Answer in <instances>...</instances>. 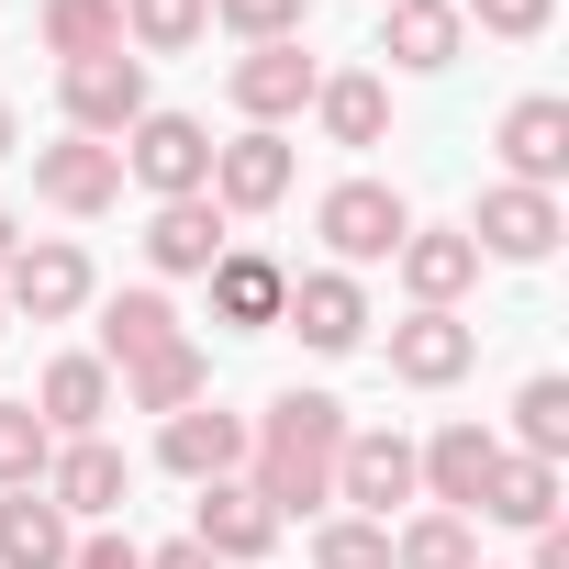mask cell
Returning a JSON list of instances; mask_svg holds the SVG:
<instances>
[{"label": "cell", "instance_id": "obj_1", "mask_svg": "<svg viewBox=\"0 0 569 569\" xmlns=\"http://www.w3.org/2000/svg\"><path fill=\"white\" fill-rule=\"evenodd\" d=\"M347 402L336 391H279L268 413H246V480H257V502L291 525V513H336V447H347Z\"/></svg>", "mask_w": 569, "mask_h": 569}, {"label": "cell", "instance_id": "obj_2", "mask_svg": "<svg viewBox=\"0 0 569 569\" xmlns=\"http://www.w3.org/2000/svg\"><path fill=\"white\" fill-rule=\"evenodd\" d=\"M458 234L480 246V268H547V257H558V234H569V212H558V190L491 179V190L469 201V223H458Z\"/></svg>", "mask_w": 569, "mask_h": 569}, {"label": "cell", "instance_id": "obj_3", "mask_svg": "<svg viewBox=\"0 0 569 569\" xmlns=\"http://www.w3.org/2000/svg\"><path fill=\"white\" fill-rule=\"evenodd\" d=\"M313 234H325L336 268H391V246L413 234V201H402L391 179H336V190L313 201Z\"/></svg>", "mask_w": 569, "mask_h": 569}, {"label": "cell", "instance_id": "obj_4", "mask_svg": "<svg viewBox=\"0 0 569 569\" xmlns=\"http://www.w3.org/2000/svg\"><path fill=\"white\" fill-rule=\"evenodd\" d=\"M90 257L68 246V234H23L12 257H0V313H23V325H68V313H90Z\"/></svg>", "mask_w": 569, "mask_h": 569}, {"label": "cell", "instance_id": "obj_5", "mask_svg": "<svg viewBox=\"0 0 569 569\" xmlns=\"http://www.w3.org/2000/svg\"><path fill=\"white\" fill-rule=\"evenodd\" d=\"M57 112H68V134H90V146H123L157 101H146V57H79V68H57Z\"/></svg>", "mask_w": 569, "mask_h": 569}, {"label": "cell", "instance_id": "obj_6", "mask_svg": "<svg viewBox=\"0 0 569 569\" xmlns=\"http://www.w3.org/2000/svg\"><path fill=\"white\" fill-rule=\"evenodd\" d=\"M123 179H134L146 201H201V190H212V123L146 112V123L123 134Z\"/></svg>", "mask_w": 569, "mask_h": 569}, {"label": "cell", "instance_id": "obj_7", "mask_svg": "<svg viewBox=\"0 0 569 569\" xmlns=\"http://www.w3.org/2000/svg\"><path fill=\"white\" fill-rule=\"evenodd\" d=\"M402 502H425L413 491V436L402 425H347V447H336V513L391 525Z\"/></svg>", "mask_w": 569, "mask_h": 569}, {"label": "cell", "instance_id": "obj_8", "mask_svg": "<svg viewBox=\"0 0 569 569\" xmlns=\"http://www.w3.org/2000/svg\"><path fill=\"white\" fill-rule=\"evenodd\" d=\"M291 190H302V146H291V134L246 123V134L212 146V212H223V223H234V212H279Z\"/></svg>", "mask_w": 569, "mask_h": 569}, {"label": "cell", "instance_id": "obj_9", "mask_svg": "<svg viewBox=\"0 0 569 569\" xmlns=\"http://www.w3.org/2000/svg\"><path fill=\"white\" fill-rule=\"evenodd\" d=\"M279 336H302L313 358H358V347H369V291H358V268H291Z\"/></svg>", "mask_w": 569, "mask_h": 569}, {"label": "cell", "instance_id": "obj_10", "mask_svg": "<svg viewBox=\"0 0 569 569\" xmlns=\"http://www.w3.org/2000/svg\"><path fill=\"white\" fill-rule=\"evenodd\" d=\"M68 525H112L123 513V491H134V458L112 447V436H57V458H46V480H34Z\"/></svg>", "mask_w": 569, "mask_h": 569}, {"label": "cell", "instance_id": "obj_11", "mask_svg": "<svg viewBox=\"0 0 569 569\" xmlns=\"http://www.w3.org/2000/svg\"><path fill=\"white\" fill-rule=\"evenodd\" d=\"M313 90H325V68L302 57V34H291V46H246V57L223 68V101H234L246 123H268V134H279V123H302Z\"/></svg>", "mask_w": 569, "mask_h": 569}, {"label": "cell", "instance_id": "obj_12", "mask_svg": "<svg viewBox=\"0 0 569 569\" xmlns=\"http://www.w3.org/2000/svg\"><path fill=\"white\" fill-rule=\"evenodd\" d=\"M34 201L68 212V223H101V212L123 201V146H90V134L34 146Z\"/></svg>", "mask_w": 569, "mask_h": 569}, {"label": "cell", "instance_id": "obj_13", "mask_svg": "<svg viewBox=\"0 0 569 569\" xmlns=\"http://www.w3.org/2000/svg\"><path fill=\"white\" fill-rule=\"evenodd\" d=\"M491 469H502V436L491 425H436L425 447H413V491L436 502V513H480V491H491Z\"/></svg>", "mask_w": 569, "mask_h": 569}, {"label": "cell", "instance_id": "obj_14", "mask_svg": "<svg viewBox=\"0 0 569 569\" xmlns=\"http://www.w3.org/2000/svg\"><path fill=\"white\" fill-rule=\"evenodd\" d=\"M380 358H391L402 391H458V380L480 369V325H469V313H402Z\"/></svg>", "mask_w": 569, "mask_h": 569}, {"label": "cell", "instance_id": "obj_15", "mask_svg": "<svg viewBox=\"0 0 569 569\" xmlns=\"http://www.w3.org/2000/svg\"><path fill=\"white\" fill-rule=\"evenodd\" d=\"M391 268H402V291H413V313H458V302L480 291V246H469L458 223H413V234L391 246Z\"/></svg>", "mask_w": 569, "mask_h": 569}, {"label": "cell", "instance_id": "obj_16", "mask_svg": "<svg viewBox=\"0 0 569 569\" xmlns=\"http://www.w3.org/2000/svg\"><path fill=\"white\" fill-rule=\"evenodd\" d=\"M157 469L190 480V491H201V480H234V469H246V413H223V402L168 413V425H157Z\"/></svg>", "mask_w": 569, "mask_h": 569}, {"label": "cell", "instance_id": "obj_17", "mask_svg": "<svg viewBox=\"0 0 569 569\" xmlns=\"http://www.w3.org/2000/svg\"><path fill=\"white\" fill-rule=\"evenodd\" d=\"M190 547H212L223 569H246V558H268L279 547V513L257 502V480L234 469V480H201V502H190Z\"/></svg>", "mask_w": 569, "mask_h": 569}, {"label": "cell", "instance_id": "obj_18", "mask_svg": "<svg viewBox=\"0 0 569 569\" xmlns=\"http://www.w3.org/2000/svg\"><path fill=\"white\" fill-rule=\"evenodd\" d=\"M201 279H212V325H223V336H268V325H279V302H291V268L257 257V246H223Z\"/></svg>", "mask_w": 569, "mask_h": 569}, {"label": "cell", "instance_id": "obj_19", "mask_svg": "<svg viewBox=\"0 0 569 569\" xmlns=\"http://www.w3.org/2000/svg\"><path fill=\"white\" fill-rule=\"evenodd\" d=\"M502 179H525V190H558L569 179V101L558 90H525L513 112H502Z\"/></svg>", "mask_w": 569, "mask_h": 569}, {"label": "cell", "instance_id": "obj_20", "mask_svg": "<svg viewBox=\"0 0 569 569\" xmlns=\"http://www.w3.org/2000/svg\"><path fill=\"white\" fill-rule=\"evenodd\" d=\"M458 46H469L458 0H380V57H391L402 79H447Z\"/></svg>", "mask_w": 569, "mask_h": 569}, {"label": "cell", "instance_id": "obj_21", "mask_svg": "<svg viewBox=\"0 0 569 569\" xmlns=\"http://www.w3.org/2000/svg\"><path fill=\"white\" fill-rule=\"evenodd\" d=\"M223 246H234V223L212 212V190H201V201H157V212H146V268H157V279H201Z\"/></svg>", "mask_w": 569, "mask_h": 569}, {"label": "cell", "instance_id": "obj_22", "mask_svg": "<svg viewBox=\"0 0 569 569\" xmlns=\"http://www.w3.org/2000/svg\"><path fill=\"white\" fill-rule=\"evenodd\" d=\"M313 123H325V146H347V157L391 146V79H380V68H336V79L313 90Z\"/></svg>", "mask_w": 569, "mask_h": 569}, {"label": "cell", "instance_id": "obj_23", "mask_svg": "<svg viewBox=\"0 0 569 569\" xmlns=\"http://www.w3.org/2000/svg\"><path fill=\"white\" fill-rule=\"evenodd\" d=\"M112 402H123V413H157V425H168V413H190V402H212V358H201V347L179 336V347H157V358H134Z\"/></svg>", "mask_w": 569, "mask_h": 569}, {"label": "cell", "instance_id": "obj_24", "mask_svg": "<svg viewBox=\"0 0 569 569\" xmlns=\"http://www.w3.org/2000/svg\"><path fill=\"white\" fill-rule=\"evenodd\" d=\"M190 325H179V302L157 291V279H146V291H112L101 302V369H134V358H157V347H179Z\"/></svg>", "mask_w": 569, "mask_h": 569}, {"label": "cell", "instance_id": "obj_25", "mask_svg": "<svg viewBox=\"0 0 569 569\" xmlns=\"http://www.w3.org/2000/svg\"><path fill=\"white\" fill-rule=\"evenodd\" d=\"M34 413H46V436H101V413H112V369H101V358H46Z\"/></svg>", "mask_w": 569, "mask_h": 569}, {"label": "cell", "instance_id": "obj_26", "mask_svg": "<svg viewBox=\"0 0 569 569\" xmlns=\"http://www.w3.org/2000/svg\"><path fill=\"white\" fill-rule=\"evenodd\" d=\"M79 525L46 502V491H0V569H68Z\"/></svg>", "mask_w": 569, "mask_h": 569}, {"label": "cell", "instance_id": "obj_27", "mask_svg": "<svg viewBox=\"0 0 569 569\" xmlns=\"http://www.w3.org/2000/svg\"><path fill=\"white\" fill-rule=\"evenodd\" d=\"M469 525H513V536L558 525V469H547V458H513V447H502V469H491V491H480V513H469Z\"/></svg>", "mask_w": 569, "mask_h": 569}, {"label": "cell", "instance_id": "obj_28", "mask_svg": "<svg viewBox=\"0 0 569 569\" xmlns=\"http://www.w3.org/2000/svg\"><path fill=\"white\" fill-rule=\"evenodd\" d=\"M391 569H480V525L469 513H402L391 525Z\"/></svg>", "mask_w": 569, "mask_h": 569}, {"label": "cell", "instance_id": "obj_29", "mask_svg": "<svg viewBox=\"0 0 569 569\" xmlns=\"http://www.w3.org/2000/svg\"><path fill=\"white\" fill-rule=\"evenodd\" d=\"M46 57L79 68V57H123V0H46Z\"/></svg>", "mask_w": 569, "mask_h": 569}, {"label": "cell", "instance_id": "obj_30", "mask_svg": "<svg viewBox=\"0 0 569 569\" xmlns=\"http://www.w3.org/2000/svg\"><path fill=\"white\" fill-rule=\"evenodd\" d=\"M502 447H513V458H547V469L569 458V380H558V369H536V380L513 391V436H502Z\"/></svg>", "mask_w": 569, "mask_h": 569}, {"label": "cell", "instance_id": "obj_31", "mask_svg": "<svg viewBox=\"0 0 569 569\" xmlns=\"http://www.w3.org/2000/svg\"><path fill=\"white\" fill-rule=\"evenodd\" d=\"M212 34V0H123V46L134 57H190Z\"/></svg>", "mask_w": 569, "mask_h": 569}, {"label": "cell", "instance_id": "obj_32", "mask_svg": "<svg viewBox=\"0 0 569 569\" xmlns=\"http://www.w3.org/2000/svg\"><path fill=\"white\" fill-rule=\"evenodd\" d=\"M313 569H391V525H369V513H313Z\"/></svg>", "mask_w": 569, "mask_h": 569}, {"label": "cell", "instance_id": "obj_33", "mask_svg": "<svg viewBox=\"0 0 569 569\" xmlns=\"http://www.w3.org/2000/svg\"><path fill=\"white\" fill-rule=\"evenodd\" d=\"M46 458H57L46 413H34V402H0V491H34V480H46Z\"/></svg>", "mask_w": 569, "mask_h": 569}, {"label": "cell", "instance_id": "obj_34", "mask_svg": "<svg viewBox=\"0 0 569 569\" xmlns=\"http://www.w3.org/2000/svg\"><path fill=\"white\" fill-rule=\"evenodd\" d=\"M212 23L246 46H291V34H313V0H212Z\"/></svg>", "mask_w": 569, "mask_h": 569}, {"label": "cell", "instance_id": "obj_35", "mask_svg": "<svg viewBox=\"0 0 569 569\" xmlns=\"http://www.w3.org/2000/svg\"><path fill=\"white\" fill-rule=\"evenodd\" d=\"M458 23L469 34H502V46H536L558 23V0H458Z\"/></svg>", "mask_w": 569, "mask_h": 569}, {"label": "cell", "instance_id": "obj_36", "mask_svg": "<svg viewBox=\"0 0 569 569\" xmlns=\"http://www.w3.org/2000/svg\"><path fill=\"white\" fill-rule=\"evenodd\" d=\"M68 569H146V547H134L123 525H90V536L68 547Z\"/></svg>", "mask_w": 569, "mask_h": 569}, {"label": "cell", "instance_id": "obj_37", "mask_svg": "<svg viewBox=\"0 0 569 569\" xmlns=\"http://www.w3.org/2000/svg\"><path fill=\"white\" fill-rule=\"evenodd\" d=\"M146 569H223L212 547H190V536H168V547H146Z\"/></svg>", "mask_w": 569, "mask_h": 569}, {"label": "cell", "instance_id": "obj_38", "mask_svg": "<svg viewBox=\"0 0 569 569\" xmlns=\"http://www.w3.org/2000/svg\"><path fill=\"white\" fill-rule=\"evenodd\" d=\"M525 569H569V525H536V558Z\"/></svg>", "mask_w": 569, "mask_h": 569}, {"label": "cell", "instance_id": "obj_39", "mask_svg": "<svg viewBox=\"0 0 569 569\" xmlns=\"http://www.w3.org/2000/svg\"><path fill=\"white\" fill-rule=\"evenodd\" d=\"M0 157H23V112L12 101H0Z\"/></svg>", "mask_w": 569, "mask_h": 569}, {"label": "cell", "instance_id": "obj_40", "mask_svg": "<svg viewBox=\"0 0 569 569\" xmlns=\"http://www.w3.org/2000/svg\"><path fill=\"white\" fill-rule=\"evenodd\" d=\"M12 246H23V223H12V212H0V257H12Z\"/></svg>", "mask_w": 569, "mask_h": 569}, {"label": "cell", "instance_id": "obj_41", "mask_svg": "<svg viewBox=\"0 0 569 569\" xmlns=\"http://www.w3.org/2000/svg\"><path fill=\"white\" fill-rule=\"evenodd\" d=\"M0 336H12V313H0Z\"/></svg>", "mask_w": 569, "mask_h": 569}, {"label": "cell", "instance_id": "obj_42", "mask_svg": "<svg viewBox=\"0 0 569 569\" xmlns=\"http://www.w3.org/2000/svg\"><path fill=\"white\" fill-rule=\"evenodd\" d=\"M480 569H491V558H480Z\"/></svg>", "mask_w": 569, "mask_h": 569}]
</instances>
